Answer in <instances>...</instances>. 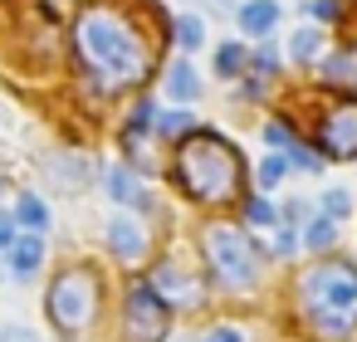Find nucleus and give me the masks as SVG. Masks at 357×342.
I'll use <instances>...</instances> for the list:
<instances>
[{
  "label": "nucleus",
  "instance_id": "393cba45",
  "mask_svg": "<svg viewBox=\"0 0 357 342\" xmlns=\"http://www.w3.org/2000/svg\"><path fill=\"white\" fill-rule=\"evenodd\" d=\"M250 220H255V225H279V210H274L269 201H250Z\"/></svg>",
  "mask_w": 357,
  "mask_h": 342
},
{
  "label": "nucleus",
  "instance_id": "f03ea898",
  "mask_svg": "<svg viewBox=\"0 0 357 342\" xmlns=\"http://www.w3.org/2000/svg\"><path fill=\"white\" fill-rule=\"evenodd\" d=\"M240 176H245L240 152L220 132H191L176 152V181L191 201H206V205L230 201L240 191Z\"/></svg>",
  "mask_w": 357,
  "mask_h": 342
},
{
  "label": "nucleus",
  "instance_id": "0eeeda50",
  "mask_svg": "<svg viewBox=\"0 0 357 342\" xmlns=\"http://www.w3.org/2000/svg\"><path fill=\"white\" fill-rule=\"evenodd\" d=\"M318 147H323L328 157H337V162L357 157V103H337V108L323 118V127H318Z\"/></svg>",
  "mask_w": 357,
  "mask_h": 342
},
{
  "label": "nucleus",
  "instance_id": "9b49d317",
  "mask_svg": "<svg viewBox=\"0 0 357 342\" xmlns=\"http://www.w3.org/2000/svg\"><path fill=\"white\" fill-rule=\"evenodd\" d=\"M40 264H45V240H40V230H30V235H20V240L10 244V274H15L20 283H30V279L40 274Z\"/></svg>",
  "mask_w": 357,
  "mask_h": 342
},
{
  "label": "nucleus",
  "instance_id": "c85d7f7f",
  "mask_svg": "<svg viewBox=\"0 0 357 342\" xmlns=\"http://www.w3.org/2000/svg\"><path fill=\"white\" fill-rule=\"evenodd\" d=\"M206 342H245V337H240V327H211Z\"/></svg>",
  "mask_w": 357,
  "mask_h": 342
},
{
  "label": "nucleus",
  "instance_id": "a211bd4d",
  "mask_svg": "<svg viewBox=\"0 0 357 342\" xmlns=\"http://www.w3.org/2000/svg\"><path fill=\"white\" fill-rule=\"evenodd\" d=\"M333 240H337V220L333 215H318L313 225H303V244L308 249H328Z\"/></svg>",
  "mask_w": 357,
  "mask_h": 342
},
{
  "label": "nucleus",
  "instance_id": "6ab92c4d",
  "mask_svg": "<svg viewBox=\"0 0 357 342\" xmlns=\"http://www.w3.org/2000/svg\"><path fill=\"white\" fill-rule=\"evenodd\" d=\"M176 45H181V49H191V54L206 45V30H201V20H196V15H181V20H176Z\"/></svg>",
  "mask_w": 357,
  "mask_h": 342
},
{
  "label": "nucleus",
  "instance_id": "ddd939ff",
  "mask_svg": "<svg viewBox=\"0 0 357 342\" xmlns=\"http://www.w3.org/2000/svg\"><path fill=\"white\" fill-rule=\"evenodd\" d=\"M167 93H172L176 103H196V98H201L196 69H191V64H172V69H167Z\"/></svg>",
  "mask_w": 357,
  "mask_h": 342
},
{
  "label": "nucleus",
  "instance_id": "bb28decb",
  "mask_svg": "<svg viewBox=\"0 0 357 342\" xmlns=\"http://www.w3.org/2000/svg\"><path fill=\"white\" fill-rule=\"evenodd\" d=\"M15 225H20L15 215H6V210H0V249H10V244L20 240V235H15Z\"/></svg>",
  "mask_w": 357,
  "mask_h": 342
},
{
  "label": "nucleus",
  "instance_id": "423d86ee",
  "mask_svg": "<svg viewBox=\"0 0 357 342\" xmlns=\"http://www.w3.org/2000/svg\"><path fill=\"white\" fill-rule=\"evenodd\" d=\"M167 318H172V303L152 288V279H147V283H132V293H128V318H123L128 342H162V337H167Z\"/></svg>",
  "mask_w": 357,
  "mask_h": 342
},
{
  "label": "nucleus",
  "instance_id": "412c9836",
  "mask_svg": "<svg viewBox=\"0 0 357 342\" xmlns=\"http://www.w3.org/2000/svg\"><path fill=\"white\" fill-rule=\"evenodd\" d=\"M157 127H162V132H172V137H181L186 127H196V118L176 108V113H162V118H157Z\"/></svg>",
  "mask_w": 357,
  "mask_h": 342
},
{
  "label": "nucleus",
  "instance_id": "b1692460",
  "mask_svg": "<svg viewBox=\"0 0 357 342\" xmlns=\"http://www.w3.org/2000/svg\"><path fill=\"white\" fill-rule=\"evenodd\" d=\"M264 142H269V147H284V152H289V147H294V132H289L284 123H264Z\"/></svg>",
  "mask_w": 357,
  "mask_h": 342
},
{
  "label": "nucleus",
  "instance_id": "f3484780",
  "mask_svg": "<svg viewBox=\"0 0 357 342\" xmlns=\"http://www.w3.org/2000/svg\"><path fill=\"white\" fill-rule=\"evenodd\" d=\"M289 54H294V64H313V59L323 54V35H318V30H298L294 45H289Z\"/></svg>",
  "mask_w": 357,
  "mask_h": 342
},
{
  "label": "nucleus",
  "instance_id": "f8f14e48",
  "mask_svg": "<svg viewBox=\"0 0 357 342\" xmlns=\"http://www.w3.org/2000/svg\"><path fill=\"white\" fill-rule=\"evenodd\" d=\"M274 25H279V6H274V0H245V6H240V30L250 40H269Z\"/></svg>",
  "mask_w": 357,
  "mask_h": 342
},
{
  "label": "nucleus",
  "instance_id": "4be33fe9",
  "mask_svg": "<svg viewBox=\"0 0 357 342\" xmlns=\"http://www.w3.org/2000/svg\"><path fill=\"white\" fill-rule=\"evenodd\" d=\"M289 162H294L298 171H308V176H318V171H323V157H313V152H308V147H298V142L289 147Z\"/></svg>",
  "mask_w": 357,
  "mask_h": 342
},
{
  "label": "nucleus",
  "instance_id": "7c9ffc66",
  "mask_svg": "<svg viewBox=\"0 0 357 342\" xmlns=\"http://www.w3.org/2000/svg\"><path fill=\"white\" fill-rule=\"evenodd\" d=\"M294 244H298V240H294V230H279V235H274V254H289Z\"/></svg>",
  "mask_w": 357,
  "mask_h": 342
},
{
  "label": "nucleus",
  "instance_id": "aec40b11",
  "mask_svg": "<svg viewBox=\"0 0 357 342\" xmlns=\"http://www.w3.org/2000/svg\"><path fill=\"white\" fill-rule=\"evenodd\" d=\"M289 166H294V162L274 152V157H264V162H259V171H255V176H259V186H264V191H274V186L284 181V171H289Z\"/></svg>",
  "mask_w": 357,
  "mask_h": 342
},
{
  "label": "nucleus",
  "instance_id": "cd10ccee",
  "mask_svg": "<svg viewBox=\"0 0 357 342\" xmlns=\"http://www.w3.org/2000/svg\"><path fill=\"white\" fill-rule=\"evenodd\" d=\"M274 64H279V59H274V49H269V45H259V49H255V74H274Z\"/></svg>",
  "mask_w": 357,
  "mask_h": 342
},
{
  "label": "nucleus",
  "instance_id": "39448f33",
  "mask_svg": "<svg viewBox=\"0 0 357 342\" xmlns=\"http://www.w3.org/2000/svg\"><path fill=\"white\" fill-rule=\"evenodd\" d=\"M50 318L64 332H84L98 318V279H93V269L74 264L50 283Z\"/></svg>",
  "mask_w": 357,
  "mask_h": 342
},
{
  "label": "nucleus",
  "instance_id": "9d476101",
  "mask_svg": "<svg viewBox=\"0 0 357 342\" xmlns=\"http://www.w3.org/2000/svg\"><path fill=\"white\" fill-rule=\"evenodd\" d=\"M108 249H113L118 259H137V254L147 249L142 225H137L132 215H113V220H108Z\"/></svg>",
  "mask_w": 357,
  "mask_h": 342
},
{
  "label": "nucleus",
  "instance_id": "2f4dec72",
  "mask_svg": "<svg viewBox=\"0 0 357 342\" xmlns=\"http://www.w3.org/2000/svg\"><path fill=\"white\" fill-rule=\"evenodd\" d=\"M201 6H206V10H230L225 0H201Z\"/></svg>",
  "mask_w": 357,
  "mask_h": 342
},
{
  "label": "nucleus",
  "instance_id": "4468645a",
  "mask_svg": "<svg viewBox=\"0 0 357 342\" xmlns=\"http://www.w3.org/2000/svg\"><path fill=\"white\" fill-rule=\"evenodd\" d=\"M323 79H328L333 88H352V84H357V59H352V54H328V59H323Z\"/></svg>",
  "mask_w": 357,
  "mask_h": 342
},
{
  "label": "nucleus",
  "instance_id": "2eb2a0df",
  "mask_svg": "<svg viewBox=\"0 0 357 342\" xmlns=\"http://www.w3.org/2000/svg\"><path fill=\"white\" fill-rule=\"evenodd\" d=\"M15 220H20V225H30V230H45V225H50V205H45L35 191H25V196H20V205H15Z\"/></svg>",
  "mask_w": 357,
  "mask_h": 342
},
{
  "label": "nucleus",
  "instance_id": "a878e982",
  "mask_svg": "<svg viewBox=\"0 0 357 342\" xmlns=\"http://www.w3.org/2000/svg\"><path fill=\"white\" fill-rule=\"evenodd\" d=\"M303 15H313V20H333L337 6H333V0H303Z\"/></svg>",
  "mask_w": 357,
  "mask_h": 342
},
{
  "label": "nucleus",
  "instance_id": "1a4fd4ad",
  "mask_svg": "<svg viewBox=\"0 0 357 342\" xmlns=\"http://www.w3.org/2000/svg\"><path fill=\"white\" fill-rule=\"evenodd\" d=\"M103 186H108V196H113L118 205H128V210H147V205H152V196L142 191V181H137L128 166H108V171H103Z\"/></svg>",
  "mask_w": 357,
  "mask_h": 342
},
{
  "label": "nucleus",
  "instance_id": "6e6552de",
  "mask_svg": "<svg viewBox=\"0 0 357 342\" xmlns=\"http://www.w3.org/2000/svg\"><path fill=\"white\" fill-rule=\"evenodd\" d=\"M152 288H157V293H162L172 308H201V298H206L201 279H196V274H181L176 264L152 269Z\"/></svg>",
  "mask_w": 357,
  "mask_h": 342
},
{
  "label": "nucleus",
  "instance_id": "20e7f679",
  "mask_svg": "<svg viewBox=\"0 0 357 342\" xmlns=\"http://www.w3.org/2000/svg\"><path fill=\"white\" fill-rule=\"evenodd\" d=\"M206 259H211L215 279H220L230 293L255 288L259 274H264L259 244H255L245 230H235V225H211V230H206Z\"/></svg>",
  "mask_w": 357,
  "mask_h": 342
},
{
  "label": "nucleus",
  "instance_id": "7ed1b4c3",
  "mask_svg": "<svg viewBox=\"0 0 357 342\" xmlns=\"http://www.w3.org/2000/svg\"><path fill=\"white\" fill-rule=\"evenodd\" d=\"M298 303H303V318L323 337H347L357 327V264L328 259L308 269L298 279Z\"/></svg>",
  "mask_w": 357,
  "mask_h": 342
},
{
  "label": "nucleus",
  "instance_id": "5701e85b",
  "mask_svg": "<svg viewBox=\"0 0 357 342\" xmlns=\"http://www.w3.org/2000/svg\"><path fill=\"white\" fill-rule=\"evenodd\" d=\"M323 215H333V220L352 215V196H347V191H328V196H323Z\"/></svg>",
  "mask_w": 357,
  "mask_h": 342
},
{
  "label": "nucleus",
  "instance_id": "f257e3e1",
  "mask_svg": "<svg viewBox=\"0 0 357 342\" xmlns=\"http://www.w3.org/2000/svg\"><path fill=\"white\" fill-rule=\"evenodd\" d=\"M74 49H79L98 93H128L152 69L147 40L132 30V20L123 10L103 6V0H93V6H84L74 15Z\"/></svg>",
  "mask_w": 357,
  "mask_h": 342
},
{
  "label": "nucleus",
  "instance_id": "c756f323",
  "mask_svg": "<svg viewBox=\"0 0 357 342\" xmlns=\"http://www.w3.org/2000/svg\"><path fill=\"white\" fill-rule=\"evenodd\" d=\"M0 342H35V332H30V327H6V332H0Z\"/></svg>",
  "mask_w": 357,
  "mask_h": 342
},
{
  "label": "nucleus",
  "instance_id": "dca6fc26",
  "mask_svg": "<svg viewBox=\"0 0 357 342\" xmlns=\"http://www.w3.org/2000/svg\"><path fill=\"white\" fill-rule=\"evenodd\" d=\"M245 64H250L245 45H220V49H215V69H220V79H240Z\"/></svg>",
  "mask_w": 357,
  "mask_h": 342
}]
</instances>
